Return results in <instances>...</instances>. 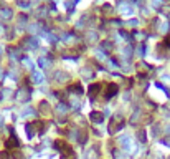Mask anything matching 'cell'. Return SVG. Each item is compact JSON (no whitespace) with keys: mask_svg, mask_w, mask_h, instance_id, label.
<instances>
[{"mask_svg":"<svg viewBox=\"0 0 170 159\" xmlns=\"http://www.w3.org/2000/svg\"><path fill=\"white\" fill-rule=\"evenodd\" d=\"M116 90H117V88H116V85H109V95H108V96H112Z\"/></svg>","mask_w":170,"mask_h":159,"instance_id":"cell-1","label":"cell"}]
</instances>
